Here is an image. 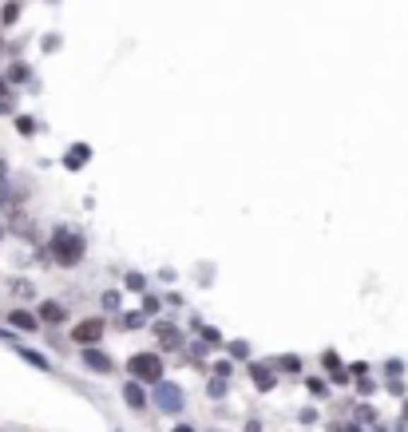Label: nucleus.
I'll list each match as a JSON object with an SVG mask.
<instances>
[{"mask_svg": "<svg viewBox=\"0 0 408 432\" xmlns=\"http://www.w3.org/2000/svg\"><path fill=\"white\" fill-rule=\"evenodd\" d=\"M83 254H88V242H83V234L68 230V226L52 230V238H48V258L56 262V266L71 270V266H80V262H83Z\"/></svg>", "mask_w": 408, "mask_h": 432, "instance_id": "1", "label": "nucleus"}, {"mask_svg": "<svg viewBox=\"0 0 408 432\" xmlns=\"http://www.w3.org/2000/svg\"><path fill=\"white\" fill-rule=\"evenodd\" d=\"M127 373H131V381H139V385H159L163 381V357L159 353H135L127 361Z\"/></svg>", "mask_w": 408, "mask_h": 432, "instance_id": "2", "label": "nucleus"}, {"mask_svg": "<svg viewBox=\"0 0 408 432\" xmlns=\"http://www.w3.org/2000/svg\"><path fill=\"white\" fill-rule=\"evenodd\" d=\"M151 401H155V409H159V412H167V416H179V412L187 409V397H182V389L175 381H159Z\"/></svg>", "mask_w": 408, "mask_h": 432, "instance_id": "3", "label": "nucleus"}, {"mask_svg": "<svg viewBox=\"0 0 408 432\" xmlns=\"http://www.w3.org/2000/svg\"><path fill=\"white\" fill-rule=\"evenodd\" d=\"M103 333H107L103 317H88V322H80L76 329H71V341H76V345H100Z\"/></svg>", "mask_w": 408, "mask_h": 432, "instance_id": "4", "label": "nucleus"}, {"mask_svg": "<svg viewBox=\"0 0 408 432\" xmlns=\"http://www.w3.org/2000/svg\"><path fill=\"white\" fill-rule=\"evenodd\" d=\"M80 357H83V365H88V369L103 373V377H111V373H115V361H111L100 345H80Z\"/></svg>", "mask_w": 408, "mask_h": 432, "instance_id": "5", "label": "nucleus"}, {"mask_svg": "<svg viewBox=\"0 0 408 432\" xmlns=\"http://www.w3.org/2000/svg\"><path fill=\"white\" fill-rule=\"evenodd\" d=\"M250 377H254V389H262V392H269V389H274V381H278L274 365H266V361L250 365Z\"/></svg>", "mask_w": 408, "mask_h": 432, "instance_id": "6", "label": "nucleus"}, {"mask_svg": "<svg viewBox=\"0 0 408 432\" xmlns=\"http://www.w3.org/2000/svg\"><path fill=\"white\" fill-rule=\"evenodd\" d=\"M123 401H127V409L143 412V409H147V389H143L139 381H127V385H123Z\"/></svg>", "mask_w": 408, "mask_h": 432, "instance_id": "7", "label": "nucleus"}, {"mask_svg": "<svg viewBox=\"0 0 408 432\" xmlns=\"http://www.w3.org/2000/svg\"><path fill=\"white\" fill-rule=\"evenodd\" d=\"M155 337H159V345H163L167 353H175V349L182 345V333L175 329V325H167V322H163V325H155Z\"/></svg>", "mask_w": 408, "mask_h": 432, "instance_id": "8", "label": "nucleus"}, {"mask_svg": "<svg viewBox=\"0 0 408 432\" xmlns=\"http://www.w3.org/2000/svg\"><path fill=\"white\" fill-rule=\"evenodd\" d=\"M40 317H36V322H48V325H60V322H68V310H64L60 302H40Z\"/></svg>", "mask_w": 408, "mask_h": 432, "instance_id": "9", "label": "nucleus"}, {"mask_svg": "<svg viewBox=\"0 0 408 432\" xmlns=\"http://www.w3.org/2000/svg\"><path fill=\"white\" fill-rule=\"evenodd\" d=\"M88 159H91V147L88 143H76V147H68V155H64V167H68V171H80Z\"/></svg>", "mask_w": 408, "mask_h": 432, "instance_id": "10", "label": "nucleus"}, {"mask_svg": "<svg viewBox=\"0 0 408 432\" xmlns=\"http://www.w3.org/2000/svg\"><path fill=\"white\" fill-rule=\"evenodd\" d=\"M8 322L16 325V329H21V333H32V329H36V325H40V322H36V317H32L28 310H12V313H8Z\"/></svg>", "mask_w": 408, "mask_h": 432, "instance_id": "11", "label": "nucleus"}, {"mask_svg": "<svg viewBox=\"0 0 408 432\" xmlns=\"http://www.w3.org/2000/svg\"><path fill=\"white\" fill-rule=\"evenodd\" d=\"M16 107V95H12V83L0 80V115H8V111Z\"/></svg>", "mask_w": 408, "mask_h": 432, "instance_id": "12", "label": "nucleus"}, {"mask_svg": "<svg viewBox=\"0 0 408 432\" xmlns=\"http://www.w3.org/2000/svg\"><path fill=\"white\" fill-rule=\"evenodd\" d=\"M16 353H21L24 361H32V365H36V369H44V373L52 369V365H48V357H40V353H32V349H24V345H16Z\"/></svg>", "mask_w": 408, "mask_h": 432, "instance_id": "13", "label": "nucleus"}, {"mask_svg": "<svg viewBox=\"0 0 408 432\" xmlns=\"http://www.w3.org/2000/svg\"><path fill=\"white\" fill-rule=\"evenodd\" d=\"M28 80V68H24V64H12L8 68V83H24Z\"/></svg>", "mask_w": 408, "mask_h": 432, "instance_id": "14", "label": "nucleus"}, {"mask_svg": "<svg viewBox=\"0 0 408 432\" xmlns=\"http://www.w3.org/2000/svg\"><path fill=\"white\" fill-rule=\"evenodd\" d=\"M16 16H21V4H16V0H8V4H4V12H0V21H4V24H12Z\"/></svg>", "mask_w": 408, "mask_h": 432, "instance_id": "15", "label": "nucleus"}, {"mask_svg": "<svg viewBox=\"0 0 408 432\" xmlns=\"http://www.w3.org/2000/svg\"><path fill=\"white\" fill-rule=\"evenodd\" d=\"M16 131H21V135H32V131H36V119H32V115H21V119H16Z\"/></svg>", "mask_w": 408, "mask_h": 432, "instance_id": "16", "label": "nucleus"}, {"mask_svg": "<svg viewBox=\"0 0 408 432\" xmlns=\"http://www.w3.org/2000/svg\"><path fill=\"white\" fill-rule=\"evenodd\" d=\"M230 357H250V345L246 341H230Z\"/></svg>", "mask_w": 408, "mask_h": 432, "instance_id": "17", "label": "nucleus"}, {"mask_svg": "<svg viewBox=\"0 0 408 432\" xmlns=\"http://www.w3.org/2000/svg\"><path fill=\"white\" fill-rule=\"evenodd\" d=\"M278 369H286V373H298V369H301V361H298V357H281V361H278Z\"/></svg>", "mask_w": 408, "mask_h": 432, "instance_id": "18", "label": "nucleus"}, {"mask_svg": "<svg viewBox=\"0 0 408 432\" xmlns=\"http://www.w3.org/2000/svg\"><path fill=\"white\" fill-rule=\"evenodd\" d=\"M103 305H107V310H120V293H103Z\"/></svg>", "mask_w": 408, "mask_h": 432, "instance_id": "19", "label": "nucleus"}, {"mask_svg": "<svg viewBox=\"0 0 408 432\" xmlns=\"http://www.w3.org/2000/svg\"><path fill=\"white\" fill-rule=\"evenodd\" d=\"M159 310V298H143V313H155Z\"/></svg>", "mask_w": 408, "mask_h": 432, "instance_id": "20", "label": "nucleus"}, {"mask_svg": "<svg viewBox=\"0 0 408 432\" xmlns=\"http://www.w3.org/2000/svg\"><path fill=\"white\" fill-rule=\"evenodd\" d=\"M175 432H194V428H187V424H179V428H175Z\"/></svg>", "mask_w": 408, "mask_h": 432, "instance_id": "21", "label": "nucleus"}, {"mask_svg": "<svg viewBox=\"0 0 408 432\" xmlns=\"http://www.w3.org/2000/svg\"><path fill=\"white\" fill-rule=\"evenodd\" d=\"M0 56H4V40H0Z\"/></svg>", "mask_w": 408, "mask_h": 432, "instance_id": "22", "label": "nucleus"}, {"mask_svg": "<svg viewBox=\"0 0 408 432\" xmlns=\"http://www.w3.org/2000/svg\"><path fill=\"white\" fill-rule=\"evenodd\" d=\"M0 242H4V226H0Z\"/></svg>", "mask_w": 408, "mask_h": 432, "instance_id": "23", "label": "nucleus"}]
</instances>
